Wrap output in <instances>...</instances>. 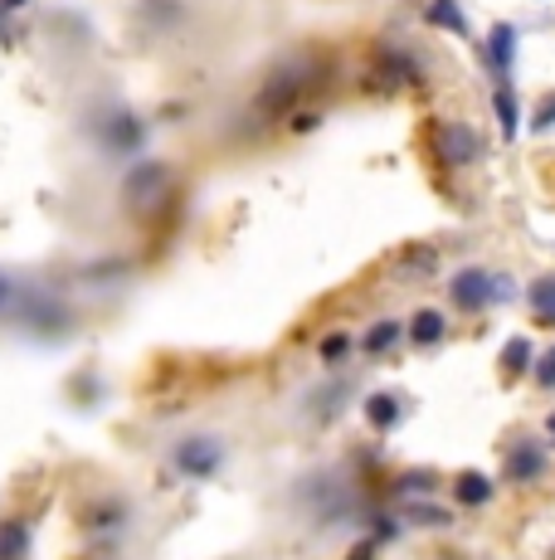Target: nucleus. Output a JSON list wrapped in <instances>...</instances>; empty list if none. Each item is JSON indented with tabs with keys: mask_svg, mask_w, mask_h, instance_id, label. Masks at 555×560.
Listing matches in <instances>:
<instances>
[{
	"mask_svg": "<svg viewBox=\"0 0 555 560\" xmlns=\"http://www.w3.org/2000/svg\"><path fill=\"white\" fill-rule=\"evenodd\" d=\"M424 20H429L434 30H448V35H468V15L458 0H429V5H424Z\"/></svg>",
	"mask_w": 555,
	"mask_h": 560,
	"instance_id": "nucleus-10",
	"label": "nucleus"
},
{
	"mask_svg": "<svg viewBox=\"0 0 555 560\" xmlns=\"http://www.w3.org/2000/svg\"><path fill=\"white\" fill-rule=\"evenodd\" d=\"M444 331H448L444 312H434V307H420V312H414L410 341H420V347H434V341H444Z\"/></svg>",
	"mask_w": 555,
	"mask_h": 560,
	"instance_id": "nucleus-11",
	"label": "nucleus"
},
{
	"mask_svg": "<svg viewBox=\"0 0 555 560\" xmlns=\"http://www.w3.org/2000/svg\"><path fill=\"white\" fill-rule=\"evenodd\" d=\"M434 152H439L444 166L463 171V166H473V161L483 156V137H477L468 122H439L434 127Z\"/></svg>",
	"mask_w": 555,
	"mask_h": 560,
	"instance_id": "nucleus-5",
	"label": "nucleus"
},
{
	"mask_svg": "<svg viewBox=\"0 0 555 560\" xmlns=\"http://www.w3.org/2000/svg\"><path fill=\"white\" fill-rule=\"evenodd\" d=\"M541 472H546V454H541L536 444H517L507 454V478L511 482H536Z\"/></svg>",
	"mask_w": 555,
	"mask_h": 560,
	"instance_id": "nucleus-8",
	"label": "nucleus"
},
{
	"mask_svg": "<svg viewBox=\"0 0 555 560\" xmlns=\"http://www.w3.org/2000/svg\"><path fill=\"white\" fill-rule=\"evenodd\" d=\"M493 113H497V127H501V142H517L521 103H517V89H511V83H497L493 89Z\"/></svg>",
	"mask_w": 555,
	"mask_h": 560,
	"instance_id": "nucleus-7",
	"label": "nucleus"
},
{
	"mask_svg": "<svg viewBox=\"0 0 555 560\" xmlns=\"http://www.w3.org/2000/svg\"><path fill=\"white\" fill-rule=\"evenodd\" d=\"M5 20H10V10H5V5H0V30H5Z\"/></svg>",
	"mask_w": 555,
	"mask_h": 560,
	"instance_id": "nucleus-20",
	"label": "nucleus"
},
{
	"mask_svg": "<svg viewBox=\"0 0 555 560\" xmlns=\"http://www.w3.org/2000/svg\"><path fill=\"white\" fill-rule=\"evenodd\" d=\"M307 79H312V63L307 59L278 63V69L269 73V83L259 89V107L263 113H287V107H297L303 103V93H307Z\"/></svg>",
	"mask_w": 555,
	"mask_h": 560,
	"instance_id": "nucleus-4",
	"label": "nucleus"
},
{
	"mask_svg": "<svg viewBox=\"0 0 555 560\" xmlns=\"http://www.w3.org/2000/svg\"><path fill=\"white\" fill-rule=\"evenodd\" d=\"M5 303H10V278L0 273V307H5Z\"/></svg>",
	"mask_w": 555,
	"mask_h": 560,
	"instance_id": "nucleus-18",
	"label": "nucleus"
},
{
	"mask_svg": "<svg viewBox=\"0 0 555 560\" xmlns=\"http://www.w3.org/2000/svg\"><path fill=\"white\" fill-rule=\"evenodd\" d=\"M551 122H555V98H546V113H541V117H536V132H546V127H551Z\"/></svg>",
	"mask_w": 555,
	"mask_h": 560,
	"instance_id": "nucleus-17",
	"label": "nucleus"
},
{
	"mask_svg": "<svg viewBox=\"0 0 555 560\" xmlns=\"http://www.w3.org/2000/svg\"><path fill=\"white\" fill-rule=\"evenodd\" d=\"M93 137H98L103 152L132 156V152H142V147H146V122L127 103H108L98 113V132H93Z\"/></svg>",
	"mask_w": 555,
	"mask_h": 560,
	"instance_id": "nucleus-1",
	"label": "nucleus"
},
{
	"mask_svg": "<svg viewBox=\"0 0 555 560\" xmlns=\"http://www.w3.org/2000/svg\"><path fill=\"white\" fill-rule=\"evenodd\" d=\"M394 337H400V322H380V327H370L366 347L370 351H386V347H394Z\"/></svg>",
	"mask_w": 555,
	"mask_h": 560,
	"instance_id": "nucleus-14",
	"label": "nucleus"
},
{
	"mask_svg": "<svg viewBox=\"0 0 555 560\" xmlns=\"http://www.w3.org/2000/svg\"><path fill=\"white\" fill-rule=\"evenodd\" d=\"M527 303H531V317L541 327H555V273H541L536 283L527 288Z\"/></svg>",
	"mask_w": 555,
	"mask_h": 560,
	"instance_id": "nucleus-9",
	"label": "nucleus"
},
{
	"mask_svg": "<svg viewBox=\"0 0 555 560\" xmlns=\"http://www.w3.org/2000/svg\"><path fill=\"white\" fill-rule=\"evenodd\" d=\"M551 434H555V415H551Z\"/></svg>",
	"mask_w": 555,
	"mask_h": 560,
	"instance_id": "nucleus-21",
	"label": "nucleus"
},
{
	"mask_svg": "<svg viewBox=\"0 0 555 560\" xmlns=\"http://www.w3.org/2000/svg\"><path fill=\"white\" fill-rule=\"evenodd\" d=\"M0 5H5L10 15H15V10H20V5H29V0H0Z\"/></svg>",
	"mask_w": 555,
	"mask_h": 560,
	"instance_id": "nucleus-19",
	"label": "nucleus"
},
{
	"mask_svg": "<svg viewBox=\"0 0 555 560\" xmlns=\"http://www.w3.org/2000/svg\"><path fill=\"white\" fill-rule=\"evenodd\" d=\"M507 293H511V283L507 278H493L487 268H458L453 273V283H448V298H453V307H463V312H483L487 303H507Z\"/></svg>",
	"mask_w": 555,
	"mask_h": 560,
	"instance_id": "nucleus-2",
	"label": "nucleus"
},
{
	"mask_svg": "<svg viewBox=\"0 0 555 560\" xmlns=\"http://www.w3.org/2000/svg\"><path fill=\"white\" fill-rule=\"evenodd\" d=\"M511 63H517V30L501 20V25H493V35H487V69H493L497 83H511Z\"/></svg>",
	"mask_w": 555,
	"mask_h": 560,
	"instance_id": "nucleus-6",
	"label": "nucleus"
},
{
	"mask_svg": "<svg viewBox=\"0 0 555 560\" xmlns=\"http://www.w3.org/2000/svg\"><path fill=\"white\" fill-rule=\"evenodd\" d=\"M487 498H493V482H487L483 472H463V478H458V502H468V508H483Z\"/></svg>",
	"mask_w": 555,
	"mask_h": 560,
	"instance_id": "nucleus-12",
	"label": "nucleus"
},
{
	"mask_svg": "<svg viewBox=\"0 0 555 560\" xmlns=\"http://www.w3.org/2000/svg\"><path fill=\"white\" fill-rule=\"evenodd\" d=\"M536 385H546V390H555V347L551 351H541V361H536Z\"/></svg>",
	"mask_w": 555,
	"mask_h": 560,
	"instance_id": "nucleus-15",
	"label": "nucleus"
},
{
	"mask_svg": "<svg viewBox=\"0 0 555 560\" xmlns=\"http://www.w3.org/2000/svg\"><path fill=\"white\" fill-rule=\"evenodd\" d=\"M366 409H370V419H376V424H394V400H390V395H376Z\"/></svg>",
	"mask_w": 555,
	"mask_h": 560,
	"instance_id": "nucleus-16",
	"label": "nucleus"
},
{
	"mask_svg": "<svg viewBox=\"0 0 555 560\" xmlns=\"http://www.w3.org/2000/svg\"><path fill=\"white\" fill-rule=\"evenodd\" d=\"M527 365H531V341H527V337H517L507 351H501V371H507V375H521Z\"/></svg>",
	"mask_w": 555,
	"mask_h": 560,
	"instance_id": "nucleus-13",
	"label": "nucleus"
},
{
	"mask_svg": "<svg viewBox=\"0 0 555 560\" xmlns=\"http://www.w3.org/2000/svg\"><path fill=\"white\" fill-rule=\"evenodd\" d=\"M166 190H170V166L166 161H137V166L127 171V180H122V205L132 214H146V210L162 205Z\"/></svg>",
	"mask_w": 555,
	"mask_h": 560,
	"instance_id": "nucleus-3",
	"label": "nucleus"
}]
</instances>
